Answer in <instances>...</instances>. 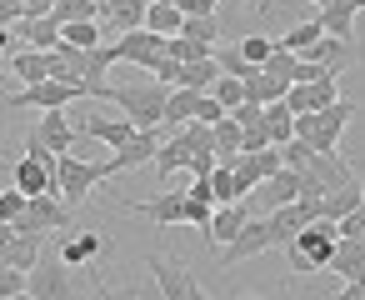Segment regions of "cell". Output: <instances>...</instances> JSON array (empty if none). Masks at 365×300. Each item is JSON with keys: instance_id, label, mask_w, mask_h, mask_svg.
I'll return each instance as SVG.
<instances>
[{"instance_id": "f35d334b", "label": "cell", "mask_w": 365, "mask_h": 300, "mask_svg": "<svg viewBox=\"0 0 365 300\" xmlns=\"http://www.w3.org/2000/svg\"><path fill=\"white\" fill-rule=\"evenodd\" d=\"M210 195H215V205H235V200H240L235 175H230V165H225V160H215V170H210Z\"/></svg>"}, {"instance_id": "e575fe53", "label": "cell", "mask_w": 365, "mask_h": 300, "mask_svg": "<svg viewBox=\"0 0 365 300\" xmlns=\"http://www.w3.org/2000/svg\"><path fill=\"white\" fill-rule=\"evenodd\" d=\"M320 36H325V31H320V21H300V26H290V31H285L275 46H280V51H290V56H305V51H310Z\"/></svg>"}, {"instance_id": "5bb4252c", "label": "cell", "mask_w": 365, "mask_h": 300, "mask_svg": "<svg viewBox=\"0 0 365 300\" xmlns=\"http://www.w3.org/2000/svg\"><path fill=\"white\" fill-rule=\"evenodd\" d=\"M125 210H135L155 225H185V190H160L150 200H125Z\"/></svg>"}, {"instance_id": "8fae6325", "label": "cell", "mask_w": 365, "mask_h": 300, "mask_svg": "<svg viewBox=\"0 0 365 300\" xmlns=\"http://www.w3.org/2000/svg\"><path fill=\"white\" fill-rule=\"evenodd\" d=\"M340 100V76H320L310 86H290L285 90V110L290 115H310V110H330Z\"/></svg>"}, {"instance_id": "bcb514c9", "label": "cell", "mask_w": 365, "mask_h": 300, "mask_svg": "<svg viewBox=\"0 0 365 300\" xmlns=\"http://www.w3.org/2000/svg\"><path fill=\"white\" fill-rule=\"evenodd\" d=\"M340 240H365V210H350L345 220H335Z\"/></svg>"}, {"instance_id": "6f0895ef", "label": "cell", "mask_w": 365, "mask_h": 300, "mask_svg": "<svg viewBox=\"0 0 365 300\" xmlns=\"http://www.w3.org/2000/svg\"><path fill=\"white\" fill-rule=\"evenodd\" d=\"M255 11H270V0H255Z\"/></svg>"}, {"instance_id": "681fc988", "label": "cell", "mask_w": 365, "mask_h": 300, "mask_svg": "<svg viewBox=\"0 0 365 300\" xmlns=\"http://www.w3.org/2000/svg\"><path fill=\"white\" fill-rule=\"evenodd\" d=\"M21 11H26V21H41L56 11V0H21Z\"/></svg>"}, {"instance_id": "30bf717a", "label": "cell", "mask_w": 365, "mask_h": 300, "mask_svg": "<svg viewBox=\"0 0 365 300\" xmlns=\"http://www.w3.org/2000/svg\"><path fill=\"white\" fill-rule=\"evenodd\" d=\"M110 46H115V61H125V66H135V71H155V66L165 61V41L150 36V31H125V36H115Z\"/></svg>"}, {"instance_id": "11a10c76", "label": "cell", "mask_w": 365, "mask_h": 300, "mask_svg": "<svg viewBox=\"0 0 365 300\" xmlns=\"http://www.w3.org/2000/svg\"><path fill=\"white\" fill-rule=\"evenodd\" d=\"M150 6H180V0H150Z\"/></svg>"}, {"instance_id": "f6af8a7d", "label": "cell", "mask_w": 365, "mask_h": 300, "mask_svg": "<svg viewBox=\"0 0 365 300\" xmlns=\"http://www.w3.org/2000/svg\"><path fill=\"white\" fill-rule=\"evenodd\" d=\"M21 290H26V275L0 260V300H11V295H21Z\"/></svg>"}, {"instance_id": "6da1fadb", "label": "cell", "mask_w": 365, "mask_h": 300, "mask_svg": "<svg viewBox=\"0 0 365 300\" xmlns=\"http://www.w3.org/2000/svg\"><path fill=\"white\" fill-rule=\"evenodd\" d=\"M106 105H115L135 130H160L165 125V100H170V86L160 81H125V86H106L101 95Z\"/></svg>"}, {"instance_id": "3957f363", "label": "cell", "mask_w": 365, "mask_h": 300, "mask_svg": "<svg viewBox=\"0 0 365 300\" xmlns=\"http://www.w3.org/2000/svg\"><path fill=\"white\" fill-rule=\"evenodd\" d=\"M335 240H340L335 220H310L305 230H295V235H290V245H280V255H285V270H290V275L325 270V260H330Z\"/></svg>"}, {"instance_id": "1f68e13d", "label": "cell", "mask_w": 365, "mask_h": 300, "mask_svg": "<svg viewBox=\"0 0 365 300\" xmlns=\"http://www.w3.org/2000/svg\"><path fill=\"white\" fill-rule=\"evenodd\" d=\"M260 125H265V135H270V145H285V140L295 135V115L285 110V100H275V105H265V110H260Z\"/></svg>"}, {"instance_id": "d6986e66", "label": "cell", "mask_w": 365, "mask_h": 300, "mask_svg": "<svg viewBox=\"0 0 365 300\" xmlns=\"http://www.w3.org/2000/svg\"><path fill=\"white\" fill-rule=\"evenodd\" d=\"M155 150H160V130H135V135L110 155V165H115V175H125V170H135V165H150Z\"/></svg>"}, {"instance_id": "9c48e42d", "label": "cell", "mask_w": 365, "mask_h": 300, "mask_svg": "<svg viewBox=\"0 0 365 300\" xmlns=\"http://www.w3.org/2000/svg\"><path fill=\"white\" fill-rule=\"evenodd\" d=\"M145 270L155 275L160 300H190V290L200 285L195 265H185V260H175V255H160V250H150V255H145Z\"/></svg>"}, {"instance_id": "e0dca14e", "label": "cell", "mask_w": 365, "mask_h": 300, "mask_svg": "<svg viewBox=\"0 0 365 300\" xmlns=\"http://www.w3.org/2000/svg\"><path fill=\"white\" fill-rule=\"evenodd\" d=\"M325 270L340 275L345 285H365V240H335Z\"/></svg>"}, {"instance_id": "cb8c5ba5", "label": "cell", "mask_w": 365, "mask_h": 300, "mask_svg": "<svg viewBox=\"0 0 365 300\" xmlns=\"http://www.w3.org/2000/svg\"><path fill=\"white\" fill-rule=\"evenodd\" d=\"M11 76H21L26 86H41V81H51L56 76V51H21V56H11V66H6Z\"/></svg>"}, {"instance_id": "ba28073f", "label": "cell", "mask_w": 365, "mask_h": 300, "mask_svg": "<svg viewBox=\"0 0 365 300\" xmlns=\"http://www.w3.org/2000/svg\"><path fill=\"white\" fill-rule=\"evenodd\" d=\"M265 250H275V230H270V220H265V215H250V220H245V230L220 250L215 270H220V275H230L240 260H255V255H265Z\"/></svg>"}, {"instance_id": "44dd1931", "label": "cell", "mask_w": 365, "mask_h": 300, "mask_svg": "<svg viewBox=\"0 0 365 300\" xmlns=\"http://www.w3.org/2000/svg\"><path fill=\"white\" fill-rule=\"evenodd\" d=\"M360 195H365V175H350L345 185L325 190L320 195V220H345L350 210H360Z\"/></svg>"}, {"instance_id": "484cf974", "label": "cell", "mask_w": 365, "mask_h": 300, "mask_svg": "<svg viewBox=\"0 0 365 300\" xmlns=\"http://www.w3.org/2000/svg\"><path fill=\"white\" fill-rule=\"evenodd\" d=\"M11 31H16L31 51H56V46H61V26H56L51 16H41V21H26V16H21Z\"/></svg>"}, {"instance_id": "f546056e", "label": "cell", "mask_w": 365, "mask_h": 300, "mask_svg": "<svg viewBox=\"0 0 365 300\" xmlns=\"http://www.w3.org/2000/svg\"><path fill=\"white\" fill-rule=\"evenodd\" d=\"M61 46L96 51V46H106V31H101V21H76V26H61Z\"/></svg>"}, {"instance_id": "7a4b0ae2", "label": "cell", "mask_w": 365, "mask_h": 300, "mask_svg": "<svg viewBox=\"0 0 365 300\" xmlns=\"http://www.w3.org/2000/svg\"><path fill=\"white\" fill-rule=\"evenodd\" d=\"M56 180H61V200L76 210V205H86L106 180H115V165L110 160H91V155H56Z\"/></svg>"}, {"instance_id": "4fadbf2b", "label": "cell", "mask_w": 365, "mask_h": 300, "mask_svg": "<svg viewBox=\"0 0 365 300\" xmlns=\"http://www.w3.org/2000/svg\"><path fill=\"white\" fill-rule=\"evenodd\" d=\"M101 250H106V240L96 235V230H66V235H56V255L71 265V270H91L96 260H101Z\"/></svg>"}, {"instance_id": "5b68a950", "label": "cell", "mask_w": 365, "mask_h": 300, "mask_svg": "<svg viewBox=\"0 0 365 300\" xmlns=\"http://www.w3.org/2000/svg\"><path fill=\"white\" fill-rule=\"evenodd\" d=\"M11 225H16V235H41V240H51V235L76 230V210H71L61 195H31L26 210H21V220H11Z\"/></svg>"}, {"instance_id": "ac0fdd59", "label": "cell", "mask_w": 365, "mask_h": 300, "mask_svg": "<svg viewBox=\"0 0 365 300\" xmlns=\"http://www.w3.org/2000/svg\"><path fill=\"white\" fill-rule=\"evenodd\" d=\"M36 135H41V145H46L51 155H71V150H76V140H81L66 110H46V115H41V125H36Z\"/></svg>"}, {"instance_id": "4316f807", "label": "cell", "mask_w": 365, "mask_h": 300, "mask_svg": "<svg viewBox=\"0 0 365 300\" xmlns=\"http://www.w3.org/2000/svg\"><path fill=\"white\" fill-rule=\"evenodd\" d=\"M41 255H46V240H41V235H16L11 250L0 255V260H6L11 270H21V275H31V270L41 265Z\"/></svg>"}, {"instance_id": "9f6ffc18", "label": "cell", "mask_w": 365, "mask_h": 300, "mask_svg": "<svg viewBox=\"0 0 365 300\" xmlns=\"http://www.w3.org/2000/svg\"><path fill=\"white\" fill-rule=\"evenodd\" d=\"M345 6H355V11H365V0H345Z\"/></svg>"}, {"instance_id": "6125c7cd", "label": "cell", "mask_w": 365, "mask_h": 300, "mask_svg": "<svg viewBox=\"0 0 365 300\" xmlns=\"http://www.w3.org/2000/svg\"><path fill=\"white\" fill-rule=\"evenodd\" d=\"M96 6H106V0H96Z\"/></svg>"}, {"instance_id": "74e56055", "label": "cell", "mask_w": 365, "mask_h": 300, "mask_svg": "<svg viewBox=\"0 0 365 300\" xmlns=\"http://www.w3.org/2000/svg\"><path fill=\"white\" fill-rule=\"evenodd\" d=\"M210 140H215V160H230V155H240V125H235L230 115L210 125Z\"/></svg>"}, {"instance_id": "8d00e7d4", "label": "cell", "mask_w": 365, "mask_h": 300, "mask_svg": "<svg viewBox=\"0 0 365 300\" xmlns=\"http://www.w3.org/2000/svg\"><path fill=\"white\" fill-rule=\"evenodd\" d=\"M165 56L180 61V66H190V61H210L215 46H205V41H185V36H170V41H165Z\"/></svg>"}, {"instance_id": "816d5d0a", "label": "cell", "mask_w": 365, "mask_h": 300, "mask_svg": "<svg viewBox=\"0 0 365 300\" xmlns=\"http://www.w3.org/2000/svg\"><path fill=\"white\" fill-rule=\"evenodd\" d=\"M330 300H365V285H340Z\"/></svg>"}, {"instance_id": "2e32d148", "label": "cell", "mask_w": 365, "mask_h": 300, "mask_svg": "<svg viewBox=\"0 0 365 300\" xmlns=\"http://www.w3.org/2000/svg\"><path fill=\"white\" fill-rule=\"evenodd\" d=\"M76 135H81V140H101V145L120 150V145H125V140L135 135V125H130L125 115H86Z\"/></svg>"}, {"instance_id": "91938a15", "label": "cell", "mask_w": 365, "mask_h": 300, "mask_svg": "<svg viewBox=\"0 0 365 300\" xmlns=\"http://www.w3.org/2000/svg\"><path fill=\"white\" fill-rule=\"evenodd\" d=\"M310 6H315V11H320V6H330V0H310Z\"/></svg>"}, {"instance_id": "7402d4cb", "label": "cell", "mask_w": 365, "mask_h": 300, "mask_svg": "<svg viewBox=\"0 0 365 300\" xmlns=\"http://www.w3.org/2000/svg\"><path fill=\"white\" fill-rule=\"evenodd\" d=\"M190 155H195V145H190V135L180 130V135H170V140H160V150H155V175H160V185L175 175V170H185L190 165Z\"/></svg>"}, {"instance_id": "680465c9", "label": "cell", "mask_w": 365, "mask_h": 300, "mask_svg": "<svg viewBox=\"0 0 365 300\" xmlns=\"http://www.w3.org/2000/svg\"><path fill=\"white\" fill-rule=\"evenodd\" d=\"M11 300H36V295H26V290H21V295H11Z\"/></svg>"}, {"instance_id": "f1b7e54d", "label": "cell", "mask_w": 365, "mask_h": 300, "mask_svg": "<svg viewBox=\"0 0 365 300\" xmlns=\"http://www.w3.org/2000/svg\"><path fill=\"white\" fill-rule=\"evenodd\" d=\"M180 26H185L180 6H150V11H145V26H140V31H150V36L170 41V36H180Z\"/></svg>"}, {"instance_id": "c3c4849f", "label": "cell", "mask_w": 365, "mask_h": 300, "mask_svg": "<svg viewBox=\"0 0 365 300\" xmlns=\"http://www.w3.org/2000/svg\"><path fill=\"white\" fill-rule=\"evenodd\" d=\"M215 6H220V0H180V16H185V21H195V16H215Z\"/></svg>"}, {"instance_id": "8992f818", "label": "cell", "mask_w": 365, "mask_h": 300, "mask_svg": "<svg viewBox=\"0 0 365 300\" xmlns=\"http://www.w3.org/2000/svg\"><path fill=\"white\" fill-rule=\"evenodd\" d=\"M76 100H91L81 86H66V81H41V86H26L16 95L0 100V110H71Z\"/></svg>"}, {"instance_id": "836d02e7", "label": "cell", "mask_w": 365, "mask_h": 300, "mask_svg": "<svg viewBox=\"0 0 365 300\" xmlns=\"http://www.w3.org/2000/svg\"><path fill=\"white\" fill-rule=\"evenodd\" d=\"M260 190H265V200H270V205H290V200H300V170H290V165H285V170H275Z\"/></svg>"}, {"instance_id": "f5cc1de1", "label": "cell", "mask_w": 365, "mask_h": 300, "mask_svg": "<svg viewBox=\"0 0 365 300\" xmlns=\"http://www.w3.org/2000/svg\"><path fill=\"white\" fill-rule=\"evenodd\" d=\"M11 240H16V225H0V255L11 250Z\"/></svg>"}, {"instance_id": "f907efd6", "label": "cell", "mask_w": 365, "mask_h": 300, "mask_svg": "<svg viewBox=\"0 0 365 300\" xmlns=\"http://www.w3.org/2000/svg\"><path fill=\"white\" fill-rule=\"evenodd\" d=\"M21 16H26V11H21V0H0V26H6V31H11Z\"/></svg>"}, {"instance_id": "94428289", "label": "cell", "mask_w": 365, "mask_h": 300, "mask_svg": "<svg viewBox=\"0 0 365 300\" xmlns=\"http://www.w3.org/2000/svg\"><path fill=\"white\" fill-rule=\"evenodd\" d=\"M240 300H265V295H240Z\"/></svg>"}, {"instance_id": "d590c367", "label": "cell", "mask_w": 365, "mask_h": 300, "mask_svg": "<svg viewBox=\"0 0 365 300\" xmlns=\"http://www.w3.org/2000/svg\"><path fill=\"white\" fill-rule=\"evenodd\" d=\"M51 21H56V26H76V21H101V6H96V0H56Z\"/></svg>"}, {"instance_id": "db71d44e", "label": "cell", "mask_w": 365, "mask_h": 300, "mask_svg": "<svg viewBox=\"0 0 365 300\" xmlns=\"http://www.w3.org/2000/svg\"><path fill=\"white\" fill-rule=\"evenodd\" d=\"M11 41H16V31H6V26H0V56L11 51Z\"/></svg>"}, {"instance_id": "60d3db41", "label": "cell", "mask_w": 365, "mask_h": 300, "mask_svg": "<svg viewBox=\"0 0 365 300\" xmlns=\"http://www.w3.org/2000/svg\"><path fill=\"white\" fill-rule=\"evenodd\" d=\"M235 51H240V61H245V66H265V56L275 51V41H270V36H240V41H235Z\"/></svg>"}, {"instance_id": "83f0119b", "label": "cell", "mask_w": 365, "mask_h": 300, "mask_svg": "<svg viewBox=\"0 0 365 300\" xmlns=\"http://www.w3.org/2000/svg\"><path fill=\"white\" fill-rule=\"evenodd\" d=\"M215 81H220L215 56H210V61H190V66H180V71H175V90H210Z\"/></svg>"}, {"instance_id": "7bdbcfd3", "label": "cell", "mask_w": 365, "mask_h": 300, "mask_svg": "<svg viewBox=\"0 0 365 300\" xmlns=\"http://www.w3.org/2000/svg\"><path fill=\"white\" fill-rule=\"evenodd\" d=\"M26 200H31V195H21L16 185H0V225H11V220H21Z\"/></svg>"}, {"instance_id": "52a82bcc", "label": "cell", "mask_w": 365, "mask_h": 300, "mask_svg": "<svg viewBox=\"0 0 365 300\" xmlns=\"http://www.w3.org/2000/svg\"><path fill=\"white\" fill-rule=\"evenodd\" d=\"M26 295H36V300H81V285H76V270L61 255H41V265L26 275Z\"/></svg>"}, {"instance_id": "ffe728a7", "label": "cell", "mask_w": 365, "mask_h": 300, "mask_svg": "<svg viewBox=\"0 0 365 300\" xmlns=\"http://www.w3.org/2000/svg\"><path fill=\"white\" fill-rule=\"evenodd\" d=\"M245 220H250L245 200H235V205H215V210H210V225H205V240L225 250V245H230V240L245 230Z\"/></svg>"}, {"instance_id": "7c38bea8", "label": "cell", "mask_w": 365, "mask_h": 300, "mask_svg": "<svg viewBox=\"0 0 365 300\" xmlns=\"http://www.w3.org/2000/svg\"><path fill=\"white\" fill-rule=\"evenodd\" d=\"M270 230H275V250L290 245L295 230H305L310 220H320V200H290V205H270Z\"/></svg>"}, {"instance_id": "d6a6232c", "label": "cell", "mask_w": 365, "mask_h": 300, "mask_svg": "<svg viewBox=\"0 0 365 300\" xmlns=\"http://www.w3.org/2000/svg\"><path fill=\"white\" fill-rule=\"evenodd\" d=\"M225 165H230V175H235L240 200H245L250 190H260V185H265V175H260V160H255V155H245V150H240V155H230Z\"/></svg>"}, {"instance_id": "603a6c76", "label": "cell", "mask_w": 365, "mask_h": 300, "mask_svg": "<svg viewBox=\"0 0 365 300\" xmlns=\"http://www.w3.org/2000/svg\"><path fill=\"white\" fill-rule=\"evenodd\" d=\"M355 51H350V41H335V36H320L310 51H305V61L310 66H320L325 76H345V61H350Z\"/></svg>"}, {"instance_id": "b9f144b4", "label": "cell", "mask_w": 365, "mask_h": 300, "mask_svg": "<svg viewBox=\"0 0 365 300\" xmlns=\"http://www.w3.org/2000/svg\"><path fill=\"white\" fill-rule=\"evenodd\" d=\"M210 95H215V100H220V110H225V115H230V110H235V105H240V100H245V86H240V81H235V76H220V81H215V86H210Z\"/></svg>"}, {"instance_id": "ab89813d", "label": "cell", "mask_w": 365, "mask_h": 300, "mask_svg": "<svg viewBox=\"0 0 365 300\" xmlns=\"http://www.w3.org/2000/svg\"><path fill=\"white\" fill-rule=\"evenodd\" d=\"M180 36H185V41L220 46V36H225V31H220V21H215V16H195V21H185V26H180Z\"/></svg>"}, {"instance_id": "4dcf8cb0", "label": "cell", "mask_w": 365, "mask_h": 300, "mask_svg": "<svg viewBox=\"0 0 365 300\" xmlns=\"http://www.w3.org/2000/svg\"><path fill=\"white\" fill-rule=\"evenodd\" d=\"M200 100H205V90H170V100H165V125L195 120V115H200Z\"/></svg>"}, {"instance_id": "ee69618b", "label": "cell", "mask_w": 365, "mask_h": 300, "mask_svg": "<svg viewBox=\"0 0 365 300\" xmlns=\"http://www.w3.org/2000/svg\"><path fill=\"white\" fill-rule=\"evenodd\" d=\"M86 300H140V290H135V285H125V290H106L101 275L91 270V295H86Z\"/></svg>"}, {"instance_id": "9a60e30c", "label": "cell", "mask_w": 365, "mask_h": 300, "mask_svg": "<svg viewBox=\"0 0 365 300\" xmlns=\"http://www.w3.org/2000/svg\"><path fill=\"white\" fill-rule=\"evenodd\" d=\"M145 11H150V0H106V6H101V31L106 36L140 31L145 26Z\"/></svg>"}, {"instance_id": "7dc6e473", "label": "cell", "mask_w": 365, "mask_h": 300, "mask_svg": "<svg viewBox=\"0 0 365 300\" xmlns=\"http://www.w3.org/2000/svg\"><path fill=\"white\" fill-rule=\"evenodd\" d=\"M185 170H190V180H200V175H210V170H215V150H195Z\"/></svg>"}, {"instance_id": "277c9868", "label": "cell", "mask_w": 365, "mask_h": 300, "mask_svg": "<svg viewBox=\"0 0 365 300\" xmlns=\"http://www.w3.org/2000/svg\"><path fill=\"white\" fill-rule=\"evenodd\" d=\"M350 115H355V100H335L330 110L295 115V135H300L315 155H330V150H340V130L350 125Z\"/></svg>"}, {"instance_id": "d4e9b609", "label": "cell", "mask_w": 365, "mask_h": 300, "mask_svg": "<svg viewBox=\"0 0 365 300\" xmlns=\"http://www.w3.org/2000/svg\"><path fill=\"white\" fill-rule=\"evenodd\" d=\"M355 6H345V0H330V6H320L315 11V21H320V31L325 36H335V41H350L355 36Z\"/></svg>"}]
</instances>
